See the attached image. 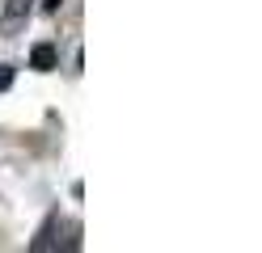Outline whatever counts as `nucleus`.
Masks as SVG:
<instances>
[{"mask_svg": "<svg viewBox=\"0 0 262 253\" xmlns=\"http://www.w3.org/2000/svg\"><path fill=\"white\" fill-rule=\"evenodd\" d=\"M55 63H59V51L51 42H34V51H30V67H34V72H51Z\"/></svg>", "mask_w": 262, "mask_h": 253, "instance_id": "nucleus-1", "label": "nucleus"}, {"mask_svg": "<svg viewBox=\"0 0 262 253\" xmlns=\"http://www.w3.org/2000/svg\"><path fill=\"white\" fill-rule=\"evenodd\" d=\"M55 224H59V215H47V224L38 228L34 241H30V249H34V253H42V249H51V245H55Z\"/></svg>", "mask_w": 262, "mask_h": 253, "instance_id": "nucleus-2", "label": "nucleus"}, {"mask_svg": "<svg viewBox=\"0 0 262 253\" xmlns=\"http://www.w3.org/2000/svg\"><path fill=\"white\" fill-rule=\"evenodd\" d=\"M30 9H34V0H9V5H5V17H9V21H21Z\"/></svg>", "mask_w": 262, "mask_h": 253, "instance_id": "nucleus-3", "label": "nucleus"}, {"mask_svg": "<svg viewBox=\"0 0 262 253\" xmlns=\"http://www.w3.org/2000/svg\"><path fill=\"white\" fill-rule=\"evenodd\" d=\"M13 76H17V72H13L9 63H0V93H9V89H13Z\"/></svg>", "mask_w": 262, "mask_h": 253, "instance_id": "nucleus-4", "label": "nucleus"}, {"mask_svg": "<svg viewBox=\"0 0 262 253\" xmlns=\"http://www.w3.org/2000/svg\"><path fill=\"white\" fill-rule=\"evenodd\" d=\"M59 5H63V0H42V9H47V13H59Z\"/></svg>", "mask_w": 262, "mask_h": 253, "instance_id": "nucleus-5", "label": "nucleus"}]
</instances>
